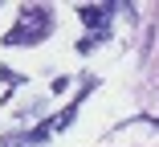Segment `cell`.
I'll list each match as a JSON object with an SVG mask.
<instances>
[{"label":"cell","mask_w":159,"mask_h":147,"mask_svg":"<svg viewBox=\"0 0 159 147\" xmlns=\"http://www.w3.org/2000/svg\"><path fill=\"white\" fill-rule=\"evenodd\" d=\"M49 29H53V8L25 4L16 12V25L4 33V45H37L41 37H49Z\"/></svg>","instance_id":"cell-1"},{"label":"cell","mask_w":159,"mask_h":147,"mask_svg":"<svg viewBox=\"0 0 159 147\" xmlns=\"http://www.w3.org/2000/svg\"><path fill=\"white\" fill-rule=\"evenodd\" d=\"M114 12V4H98V8H82L78 4V16H82V25H90V29H98L102 33V25H106V16Z\"/></svg>","instance_id":"cell-2"}]
</instances>
